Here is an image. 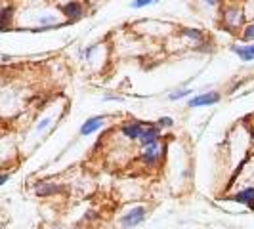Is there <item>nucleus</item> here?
I'll use <instances>...</instances> for the list:
<instances>
[{
  "mask_svg": "<svg viewBox=\"0 0 254 229\" xmlns=\"http://www.w3.org/2000/svg\"><path fill=\"white\" fill-rule=\"evenodd\" d=\"M105 124V116L103 114H98V116H90L86 118V122L80 126V136H90L94 132H98L100 128Z\"/></svg>",
  "mask_w": 254,
  "mask_h": 229,
  "instance_id": "1a4fd4ad",
  "label": "nucleus"
},
{
  "mask_svg": "<svg viewBox=\"0 0 254 229\" xmlns=\"http://www.w3.org/2000/svg\"><path fill=\"white\" fill-rule=\"evenodd\" d=\"M13 12H15L13 6H2L0 8V31H6L10 27L13 19Z\"/></svg>",
  "mask_w": 254,
  "mask_h": 229,
  "instance_id": "9d476101",
  "label": "nucleus"
},
{
  "mask_svg": "<svg viewBox=\"0 0 254 229\" xmlns=\"http://www.w3.org/2000/svg\"><path fill=\"white\" fill-rule=\"evenodd\" d=\"M229 201H231V203H237V204H245L247 208L254 210V185L245 187V189L237 191V193H233V195H229Z\"/></svg>",
  "mask_w": 254,
  "mask_h": 229,
  "instance_id": "20e7f679",
  "label": "nucleus"
},
{
  "mask_svg": "<svg viewBox=\"0 0 254 229\" xmlns=\"http://www.w3.org/2000/svg\"><path fill=\"white\" fill-rule=\"evenodd\" d=\"M224 19H226V23L228 25H239L241 27L243 19H241V10L237 8V6H231L228 12H226V15H224Z\"/></svg>",
  "mask_w": 254,
  "mask_h": 229,
  "instance_id": "9b49d317",
  "label": "nucleus"
},
{
  "mask_svg": "<svg viewBox=\"0 0 254 229\" xmlns=\"http://www.w3.org/2000/svg\"><path fill=\"white\" fill-rule=\"evenodd\" d=\"M233 52L241 57L243 61H253L254 59V44H249V46H235Z\"/></svg>",
  "mask_w": 254,
  "mask_h": 229,
  "instance_id": "f8f14e48",
  "label": "nucleus"
},
{
  "mask_svg": "<svg viewBox=\"0 0 254 229\" xmlns=\"http://www.w3.org/2000/svg\"><path fill=\"white\" fill-rule=\"evenodd\" d=\"M50 124H52V118H50V116H46V118H42L37 126H35V130H37V132H42L44 128H48Z\"/></svg>",
  "mask_w": 254,
  "mask_h": 229,
  "instance_id": "a211bd4d",
  "label": "nucleus"
},
{
  "mask_svg": "<svg viewBox=\"0 0 254 229\" xmlns=\"http://www.w3.org/2000/svg\"><path fill=\"white\" fill-rule=\"evenodd\" d=\"M206 4H210V6H216V4H220V0H206Z\"/></svg>",
  "mask_w": 254,
  "mask_h": 229,
  "instance_id": "aec40b11",
  "label": "nucleus"
},
{
  "mask_svg": "<svg viewBox=\"0 0 254 229\" xmlns=\"http://www.w3.org/2000/svg\"><path fill=\"white\" fill-rule=\"evenodd\" d=\"M10 178H12V176H10V172H0V187H2V185H6V183L10 181Z\"/></svg>",
  "mask_w": 254,
  "mask_h": 229,
  "instance_id": "6ab92c4d",
  "label": "nucleus"
},
{
  "mask_svg": "<svg viewBox=\"0 0 254 229\" xmlns=\"http://www.w3.org/2000/svg\"><path fill=\"white\" fill-rule=\"evenodd\" d=\"M172 124H174V120H172L170 116H163V118H159V120H157V126L161 128V130H165V128H170Z\"/></svg>",
  "mask_w": 254,
  "mask_h": 229,
  "instance_id": "dca6fc26",
  "label": "nucleus"
},
{
  "mask_svg": "<svg viewBox=\"0 0 254 229\" xmlns=\"http://www.w3.org/2000/svg\"><path fill=\"white\" fill-rule=\"evenodd\" d=\"M241 40L243 42H254V23H249V25L245 27V31H243V35H241Z\"/></svg>",
  "mask_w": 254,
  "mask_h": 229,
  "instance_id": "4468645a",
  "label": "nucleus"
},
{
  "mask_svg": "<svg viewBox=\"0 0 254 229\" xmlns=\"http://www.w3.org/2000/svg\"><path fill=\"white\" fill-rule=\"evenodd\" d=\"M222 100V94L220 92H206V94H201V96H195L193 100L188 102V107H206V105H214Z\"/></svg>",
  "mask_w": 254,
  "mask_h": 229,
  "instance_id": "39448f33",
  "label": "nucleus"
},
{
  "mask_svg": "<svg viewBox=\"0 0 254 229\" xmlns=\"http://www.w3.org/2000/svg\"><path fill=\"white\" fill-rule=\"evenodd\" d=\"M62 12L65 13L67 21L73 23V21H78L84 15V8H82V4L78 0H71V2H67L64 8H62Z\"/></svg>",
  "mask_w": 254,
  "mask_h": 229,
  "instance_id": "6e6552de",
  "label": "nucleus"
},
{
  "mask_svg": "<svg viewBox=\"0 0 254 229\" xmlns=\"http://www.w3.org/2000/svg\"><path fill=\"white\" fill-rule=\"evenodd\" d=\"M191 90L190 88H184V90H174V92H170V96H168V100H172V102H176V100H182V98H186V96H190Z\"/></svg>",
  "mask_w": 254,
  "mask_h": 229,
  "instance_id": "2eb2a0df",
  "label": "nucleus"
},
{
  "mask_svg": "<svg viewBox=\"0 0 254 229\" xmlns=\"http://www.w3.org/2000/svg\"><path fill=\"white\" fill-rule=\"evenodd\" d=\"M163 153H165V145H163L161 141H157V143H151V145H147V147L141 149L140 161L147 166V168H155V166L161 165Z\"/></svg>",
  "mask_w": 254,
  "mask_h": 229,
  "instance_id": "f03ea898",
  "label": "nucleus"
},
{
  "mask_svg": "<svg viewBox=\"0 0 254 229\" xmlns=\"http://www.w3.org/2000/svg\"><path fill=\"white\" fill-rule=\"evenodd\" d=\"M161 128L157 126V124H147L145 126V130L141 132L140 136V147L143 149V147H147V145H151V143H157V141H161Z\"/></svg>",
  "mask_w": 254,
  "mask_h": 229,
  "instance_id": "423d86ee",
  "label": "nucleus"
},
{
  "mask_svg": "<svg viewBox=\"0 0 254 229\" xmlns=\"http://www.w3.org/2000/svg\"><path fill=\"white\" fill-rule=\"evenodd\" d=\"M65 187L56 183V181H38L35 185V193L38 197H54V195H60Z\"/></svg>",
  "mask_w": 254,
  "mask_h": 229,
  "instance_id": "0eeeda50",
  "label": "nucleus"
},
{
  "mask_svg": "<svg viewBox=\"0 0 254 229\" xmlns=\"http://www.w3.org/2000/svg\"><path fill=\"white\" fill-rule=\"evenodd\" d=\"M145 218H147V208L138 204V206H132L128 212H125V214L121 216L119 226L123 229H134V228H138V226H141V224L145 222Z\"/></svg>",
  "mask_w": 254,
  "mask_h": 229,
  "instance_id": "f257e3e1",
  "label": "nucleus"
},
{
  "mask_svg": "<svg viewBox=\"0 0 254 229\" xmlns=\"http://www.w3.org/2000/svg\"><path fill=\"white\" fill-rule=\"evenodd\" d=\"M184 35L191 40H197V42H203L204 40V35L201 31H197V29H184Z\"/></svg>",
  "mask_w": 254,
  "mask_h": 229,
  "instance_id": "ddd939ff",
  "label": "nucleus"
},
{
  "mask_svg": "<svg viewBox=\"0 0 254 229\" xmlns=\"http://www.w3.org/2000/svg\"><path fill=\"white\" fill-rule=\"evenodd\" d=\"M145 122H141V120H127L125 124H121V134L130 141H138L141 136V132L145 130Z\"/></svg>",
  "mask_w": 254,
  "mask_h": 229,
  "instance_id": "7ed1b4c3",
  "label": "nucleus"
},
{
  "mask_svg": "<svg viewBox=\"0 0 254 229\" xmlns=\"http://www.w3.org/2000/svg\"><path fill=\"white\" fill-rule=\"evenodd\" d=\"M159 0H134L132 8H145V6H151V4H157Z\"/></svg>",
  "mask_w": 254,
  "mask_h": 229,
  "instance_id": "f3484780",
  "label": "nucleus"
}]
</instances>
